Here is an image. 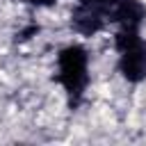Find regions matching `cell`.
Wrapping results in <instances>:
<instances>
[{
	"label": "cell",
	"instance_id": "1",
	"mask_svg": "<svg viewBox=\"0 0 146 146\" xmlns=\"http://www.w3.org/2000/svg\"><path fill=\"white\" fill-rule=\"evenodd\" d=\"M87 50L78 43L66 46L59 50L57 55V64H59V73L55 75V80L66 89L68 94V103L75 107L89 84V73H87Z\"/></svg>",
	"mask_w": 146,
	"mask_h": 146
},
{
	"label": "cell",
	"instance_id": "2",
	"mask_svg": "<svg viewBox=\"0 0 146 146\" xmlns=\"http://www.w3.org/2000/svg\"><path fill=\"white\" fill-rule=\"evenodd\" d=\"M119 71H121V75L128 82H141V80H146V41L144 39L121 52Z\"/></svg>",
	"mask_w": 146,
	"mask_h": 146
},
{
	"label": "cell",
	"instance_id": "3",
	"mask_svg": "<svg viewBox=\"0 0 146 146\" xmlns=\"http://www.w3.org/2000/svg\"><path fill=\"white\" fill-rule=\"evenodd\" d=\"M105 14L96 7H89V5H78L71 14V25L75 32L84 34V36H91L96 32H100L105 27Z\"/></svg>",
	"mask_w": 146,
	"mask_h": 146
},
{
	"label": "cell",
	"instance_id": "4",
	"mask_svg": "<svg viewBox=\"0 0 146 146\" xmlns=\"http://www.w3.org/2000/svg\"><path fill=\"white\" fill-rule=\"evenodd\" d=\"M146 18V7L139 0H119V5L107 14V21L119 23L121 27H139Z\"/></svg>",
	"mask_w": 146,
	"mask_h": 146
},
{
	"label": "cell",
	"instance_id": "5",
	"mask_svg": "<svg viewBox=\"0 0 146 146\" xmlns=\"http://www.w3.org/2000/svg\"><path fill=\"white\" fill-rule=\"evenodd\" d=\"M80 5H89V7H96V9H100L105 16L119 5V0H80Z\"/></svg>",
	"mask_w": 146,
	"mask_h": 146
},
{
	"label": "cell",
	"instance_id": "6",
	"mask_svg": "<svg viewBox=\"0 0 146 146\" xmlns=\"http://www.w3.org/2000/svg\"><path fill=\"white\" fill-rule=\"evenodd\" d=\"M36 32H39V25H30V27H25V30H21V32L16 34V41H27V39H32Z\"/></svg>",
	"mask_w": 146,
	"mask_h": 146
},
{
	"label": "cell",
	"instance_id": "7",
	"mask_svg": "<svg viewBox=\"0 0 146 146\" xmlns=\"http://www.w3.org/2000/svg\"><path fill=\"white\" fill-rule=\"evenodd\" d=\"M23 2H27L32 7H52L57 0H23Z\"/></svg>",
	"mask_w": 146,
	"mask_h": 146
}]
</instances>
